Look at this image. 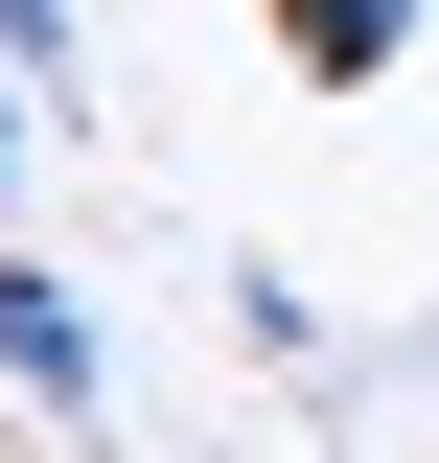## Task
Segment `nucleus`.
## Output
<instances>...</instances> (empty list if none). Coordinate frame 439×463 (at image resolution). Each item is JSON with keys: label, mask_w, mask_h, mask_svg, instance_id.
<instances>
[{"label": "nucleus", "mask_w": 439, "mask_h": 463, "mask_svg": "<svg viewBox=\"0 0 439 463\" xmlns=\"http://www.w3.org/2000/svg\"><path fill=\"white\" fill-rule=\"evenodd\" d=\"M0 394L47 417V440H93V417H116V347H93V301H70L23 232H0Z\"/></svg>", "instance_id": "nucleus-1"}, {"label": "nucleus", "mask_w": 439, "mask_h": 463, "mask_svg": "<svg viewBox=\"0 0 439 463\" xmlns=\"http://www.w3.org/2000/svg\"><path fill=\"white\" fill-rule=\"evenodd\" d=\"M416 24H439V0H277V47L324 70V93H347V70H393V47H416Z\"/></svg>", "instance_id": "nucleus-2"}, {"label": "nucleus", "mask_w": 439, "mask_h": 463, "mask_svg": "<svg viewBox=\"0 0 439 463\" xmlns=\"http://www.w3.org/2000/svg\"><path fill=\"white\" fill-rule=\"evenodd\" d=\"M23 163H47V70H0V209H23Z\"/></svg>", "instance_id": "nucleus-3"}, {"label": "nucleus", "mask_w": 439, "mask_h": 463, "mask_svg": "<svg viewBox=\"0 0 439 463\" xmlns=\"http://www.w3.org/2000/svg\"><path fill=\"white\" fill-rule=\"evenodd\" d=\"M0 70H47V93H70V0H0Z\"/></svg>", "instance_id": "nucleus-4"}]
</instances>
